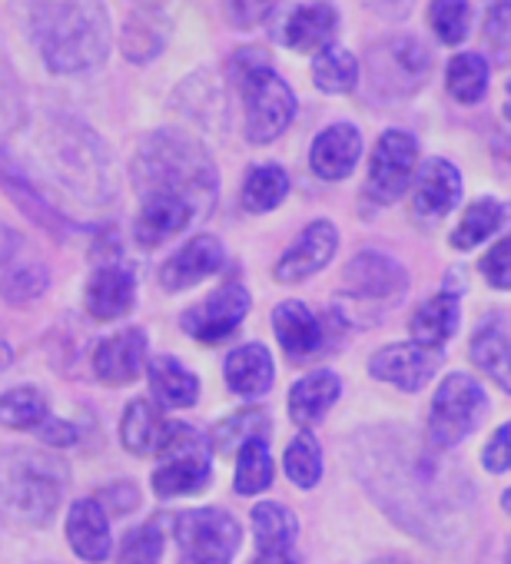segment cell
I'll return each instance as SVG.
<instances>
[{
  "label": "cell",
  "mask_w": 511,
  "mask_h": 564,
  "mask_svg": "<svg viewBox=\"0 0 511 564\" xmlns=\"http://www.w3.org/2000/svg\"><path fill=\"white\" fill-rule=\"evenodd\" d=\"M349 465L379 508L428 544H458L468 485L442 452L399 425H372L349 438Z\"/></svg>",
  "instance_id": "obj_1"
},
{
  "label": "cell",
  "mask_w": 511,
  "mask_h": 564,
  "mask_svg": "<svg viewBox=\"0 0 511 564\" xmlns=\"http://www.w3.org/2000/svg\"><path fill=\"white\" fill-rule=\"evenodd\" d=\"M133 186L143 196H173L209 216L216 206V163L199 140L183 130H153L140 140L130 163Z\"/></svg>",
  "instance_id": "obj_2"
},
{
  "label": "cell",
  "mask_w": 511,
  "mask_h": 564,
  "mask_svg": "<svg viewBox=\"0 0 511 564\" xmlns=\"http://www.w3.org/2000/svg\"><path fill=\"white\" fill-rule=\"evenodd\" d=\"M28 31L54 74H87L110 54L104 0H28Z\"/></svg>",
  "instance_id": "obj_3"
},
{
  "label": "cell",
  "mask_w": 511,
  "mask_h": 564,
  "mask_svg": "<svg viewBox=\"0 0 511 564\" xmlns=\"http://www.w3.org/2000/svg\"><path fill=\"white\" fill-rule=\"evenodd\" d=\"M70 468L57 455L34 448L0 452V518L11 524H47L67 491Z\"/></svg>",
  "instance_id": "obj_4"
},
{
  "label": "cell",
  "mask_w": 511,
  "mask_h": 564,
  "mask_svg": "<svg viewBox=\"0 0 511 564\" xmlns=\"http://www.w3.org/2000/svg\"><path fill=\"white\" fill-rule=\"evenodd\" d=\"M242 97V127L249 143H273L296 117L293 87L270 67L260 51H239L229 64Z\"/></svg>",
  "instance_id": "obj_5"
},
{
  "label": "cell",
  "mask_w": 511,
  "mask_h": 564,
  "mask_svg": "<svg viewBox=\"0 0 511 564\" xmlns=\"http://www.w3.org/2000/svg\"><path fill=\"white\" fill-rule=\"evenodd\" d=\"M47 160L61 189L84 206H104L113 199L110 156L104 143L77 120H64L57 130L47 133Z\"/></svg>",
  "instance_id": "obj_6"
},
{
  "label": "cell",
  "mask_w": 511,
  "mask_h": 564,
  "mask_svg": "<svg viewBox=\"0 0 511 564\" xmlns=\"http://www.w3.org/2000/svg\"><path fill=\"white\" fill-rule=\"evenodd\" d=\"M156 455L163 458L156 465V471H153V491L160 498L196 495V491H203L213 481L206 438L196 435L183 422H170L166 425V435H163Z\"/></svg>",
  "instance_id": "obj_7"
},
{
  "label": "cell",
  "mask_w": 511,
  "mask_h": 564,
  "mask_svg": "<svg viewBox=\"0 0 511 564\" xmlns=\"http://www.w3.org/2000/svg\"><path fill=\"white\" fill-rule=\"evenodd\" d=\"M485 409H488V395L471 376L465 372L445 376L428 409V445L438 452L455 448L478 429Z\"/></svg>",
  "instance_id": "obj_8"
},
{
  "label": "cell",
  "mask_w": 511,
  "mask_h": 564,
  "mask_svg": "<svg viewBox=\"0 0 511 564\" xmlns=\"http://www.w3.org/2000/svg\"><path fill=\"white\" fill-rule=\"evenodd\" d=\"M180 564H229L239 551L242 528L222 508H189L173 518Z\"/></svg>",
  "instance_id": "obj_9"
},
{
  "label": "cell",
  "mask_w": 511,
  "mask_h": 564,
  "mask_svg": "<svg viewBox=\"0 0 511 564\" xmlns=\"http://www.w3.org/2000/svg\"><path fill=\"white\" fill-rule=\"evenodd\" d=\"M428 67H432L428 51L415 37H389L366 54L362 74L372 94L399 100L425 84Z\"/></svg>",
  "instance_id": "obj_10"
},
{
  "label": "cell",
  "mask_w": 511,
  "mask_h": 564,
  "mask_svg": "<svg viewBox=\"0 0 511 564\" xmlns=\"http://www.w3.org/2000/svg\"><path fill=\"white\" fill-rule=\"evenodd\" d=\"M409 290V275L399 259L382 252H359L346 265L343 279V296L359 306H395Z\"/></svg>",
  "instance_id": "obj_11"
},
{
  "label": "cell",
  "mask_w": 511,
  "mask_h": 564,
  "mask_svg": "<svg viewBox=\"0 0 511 564\" xmlns=\"http://www.w3.org/2000/svg\"><path fill=\"white\" fill-rule=\"evenodd\" d=\"M418 163V143L405 130H385L372 150L366 193L376 203H395L415 180Z\"/></svg>",
  "instance_id": "obj_12"
},
{
  "label": "cell",
  "mask_w": 511,
  "mask_h": 564,
  "mask_svg": "<svg viewBox=\"0 0 511 564\" xmlns=\"http://www.w3.org/2000/svg\"><path fill=\"white\" fill-rule=\"evenodd\" d=\"M246 313H249V293L242 286H222V290L209 293L203 303L189 306L180 316V326L196 343L216 346V343L229 339L239 329V323L246 319Z\"/></svg>",
  "instance_id": "obj_13"
},
{
  "label": "cell",
  "mask_w": 511,
  "mask_h": 564,
  "mask_svg": "<svg viewBox=\"0 0 511 564\" xmlns=\"http://www.w3.org/2000/svg\"><path fill=\"white\" fill-rule=\"evenodd\" d=\"M0 189H4L37 226H44L54 236H67L80 229V223H74L64 209H57L37 189V183L24 173V166L18 163V156H11V150H0Z\"/></svg>",
  "instance_id": "obj_14"
},
{
  "label": "cell",
  "mask_w": 511,
  "mask_h": 564,
  "mask_svg": "<svg viewBox=\"0 0 511 564\" xmlns=\"http://www.w3.org/2000/svg\"><path fill=\"white\" fill-rule=\"evenodd\" d=\"M442 366V349H425L418 343H405V346H385L372 356L369 372L379 382H389L402 392H418L422 386H428V379L438 372Z\"/></svg>",
  "instance_id": "obj_15"
},
{
  "label": "cell",
  "mask_w": 511,
  "mask_h": 564,
  "mask_svg": "<svg viewBox=\"0 0 511 564\" xmlns=\"http://www.w3.org/2000/svg\"><path fill=\"white\" fill-rule=\"evenodd\" d=\"M336 249H339V229L329 219H316L283 252V259L276 262L273 275H276V282H286V286H293V282H303L313 272H319L323 265H329Z\"/></svg>",
  "instance_id": "obj_16"
},
{
  "label": "cell",
  "mask_w": 511,
  "mask_h": 564,
  "mask_svg": "<svg viewBox=\"0 0 511 564\" xmlns=\"http://www.w3.org/2000/svg\"><path fill=\"white\" fill-rule=\"evenodd\" d=\"M137 303V275L130 265L110 262L94 269L87 279V313L97 323H113L123 319Z\"/></svg>",
  "instance_id": "obj_17"
},
{
  "label": "cell",
  "mask_w": 511,
  "mask_h": 564,
  "mask_svg": "<svg viewBox=\"0 0 511 564\" xmlns=\"http://www.w3.org/2000/svg\"><path fill=\"white\" fill-rule=\"evenodd\" d=\"M222 259H226V249H222V242L216 236H196V239H189L183 249H176L163 262V269H160L163 290L180 293V290L196 286V282H203L213 272H219Z\"/></svg>",
  "instance_id": "obj_18"
},
{
  "label": "cell",
  "mask_w": 511,
  "mask_h": 564,
  "mask_svg": "<svg viewBox=\"0 0 511 564\" xmlns=\"http://www.w3.org/2000/svg\"><path fill=\"white\" fill-rule=\"evenodd\" d=\"M146 333L143 329H123L110 339H104L94 352V372L107 386H130L146 369Z\"/></svg>",
  "instance_id": "obj_19"
},
{
  "label": "cell",
  "mask_w": 511,
  "mask_h": 564,
  "mask_svg": "<svg viewBox=\"0 0 511 564\" xmlns=\"http://www.w3.org/2000/svg\"><path fill=\"white\" fill-rule=\"evenodd\" d=\"M461 196V173L455 170V163L448 160H428L422 163V170L415 173V186H412V209L422 219H442L445 213L455 209Z\"/></svg>",
  "instance_id": "obj_20"
},
{
  "label": "cell",
  "mask_w": 511,
  "mask_h": 564,
  "mask_svg": "<svg viewBox=\"0 0 511 564\" xmlns=\"http://www.w3.org/2000/svg\"><path fill=\"white\" fill-rule=\"evenodd\" d=\"M336 37H339V11L326 4V0L296 8L283 28V41L296 54H323L336 47Z\"/></svg>",
  "instance_id": "obj_21"
},
{
  "label": "cell",
  "mask_w": 511,
  "mask_h": 564,
  "mask_svg": "<svg viewBox=\"0 0 511 564\" xmlns=\"http://www.w3.org/2000/svg\"><path fill=\"white\" fill-rule=\"evenodd\" d=\"M67 541H70V547H74V554L80 561H90V564L107 561V554L113 547V538H110V518H107V511H104V505L97 498H80V501L70 505Z\"/></svg>",
  "instance_id": "obj_22"
},
{
  "label": "cell",
  "mask_w": 511,
  "mask_h": 564,
  "mask_svg": "<svg viewBox=\"0 0 511 564\" xmlns=\"http://www.w3.org/2000/svg\"><path fill=\"white\" fill-rule=\"evenodd\" d=\"M359 156H362V133L352 123H333L313 140L309 163H313L316 176L336 183L356 170Z\"/></svg>",
  "instance_id": "obj_23"
},
{
  "label": "cell",
  "mask_w": 511,
  "mask_h": 564,
  "mask_svg": "<svg viewBox=\"0 0 511 564\" xmlns=\"http://www.w3.org/2000/svg\"><path fill=\"white\" fill-rule=\"evenodd\" d=\"M196 219V209L183 199L173 196H143L140 199V213L133 223V236L140 246L153 249L173 236H180L189 223Z\"/></svg>",
  "instance_id": "obj_24"
},
{
  "label": "cell",
  "mask_w": 511,
  "mask_h": 564,
  "mask_svg": "<svg viewBox=\"0 0 511 564\" xmlns=\"http://www.w3.org/2000/svg\"><path fill=\"white\" fill-rule=\"evenodd\" d=\"M273 329H276V339L280 346L293 356V359H306V356H316L326 343V333H323V323L316 319V313L306 306V303H280L273 310Z\"/></svg>",
  "instance_id": "obj_25"
},
{
  "label": "cell",
  "mask_w": 511,
  "mask_h": 564,
  "mask_svg": "<svg viewBox=\"0 0 511 564\" xmlns=\"http://www.w3.org/2000/svg\"><path fill=\"white\" fill-rule=\"evenodd\" d=\"M222 372H226V386H229L236 395H242V399H260V395L270 392L273 372H276V369H273L270 349L260 346V343H252V346L232 349Z\"/></svg>",
  "instance_id": "obj_26"
},
{
  "label": "cell",
  "mask_w": 511,
  "mask_h": 564,
  "mask_svg": "<svg viewBox=\"0 0 511 564\" xmlns=\"http://www.w3.org/2000/svg\"><path fill=\"white\" fill-rule=\"evenodd\" d=\"M339 395H343V382L336 372H329V369L309 372L290 392V415L300 429H309L339 402Z\"/></svg>",
  "instance_id": "obj_27"
},
{
  "label": "cell",
  "mask_w": 511,
  "mask_h": 564,
  "mask_svg": "<svg viewBox=\"0 0 511 564\" xmlns=\"http://www.w3.org/2000/svg\"><path fill=\"white\" fill-rule=\"evenodd\" d=\"M458 316H461V303L455 293H438L428 303H422L409 323V333L418 346L425 349H442L455 329H458Z\"/></svg>",
  "instance_id": "obj_28"
},
{
  "label": "cell",
  "mask_w": 511,
  "mask_h": 564,
  "mask_svg": "<svg viewBox=\"0 0 511 564\" xmlns=\"http://www.w3.org/2000/svg\"><path fill=\"white\" fill-rule=\"evenodd\" d=\"M166 419L160 412L156 402L150 399H133L130 409L123 412V422H120V442L130 455H150L160 448L163 435H166Z\"/></svg>",
  "instance_id": "obj_29"
},
{
  "label": "cell",
  "mask_w": 511,
  "mask_h": 564,
  "mask_svg": "<svg viewBox=\"0 0 511 564\" xmlns=\"http://www.w3.org/2000/svg\"><path fill=\"white\" fill-rule=\"evenodd\" d=\"M471 362L498 389L511 392V339L501 326L488 323L471 336Z\"/></svg>",
  "instance_id": "obj_30"
},
{
  "label": "cell",
  "mask_w": 511,
  "mask_h": 564,
  "mask_svg": "<svg viewBox=\"0 0 511 564\" xmlns=\"http://www.w3.org/2000/svg\"><path fill=\"white\" fill-rule=\"evenodd\" d=\"M146 372H150V386H153V395L163 402V405H176V409H189L196 399H199V379L176 359L170 356H156L146 362Z\"/></svg>",
  "instance_id": "obj_31"
},
{
  "label": "cell",
  "mask_w": 511,
  "mask_h": 564,
  "mask_svg": "<svg viewBox=\"0 0 511 564\" xmlns=\"http://www.w3.org/2000/svg\"><path fill=\"white\" fill-rule=\"evenodd\" d=\"M252 531H256V541H260V551H293L300 521L286 505L263 501L252 508Z\"/></svg>",
  "instance_id": "obj_32"
},
{
  "label": "cell",
  "mask_w": 511,
  "mask_h": 564,
  "mask_svg": "<svg viewBox=\"0 0 511 564\" xmlns=\"http://www.w3.org/2000/svg\"><path fill=\"white\" fill-rule=\"evenodd\" d=\"M267 435H270V419H267V412H263V409H242V412L222 419V422L213 429L209 445H213L216 455H226V458H229V455H239V448H242L246 442H252V438H267Z\"/></svg>",
  "instance_id": "obj_33"
},
{
  "label": "cell",
  "mask_w": 511,
  "mask_h": 564,
  "mask_svg": "<svg viewBox=\"0 0 511 564\" xmlns=\"http://www.w3.org/2000/svg\"><path fill=\"white\" fill-rule=\"evenodd\" d=\"M290 193V176L283 166L276 163H263L249 170L246 183H242V206L246 213H270L276 209Z\"/></svg>",
  "instance_id": "obj_34"
},
{
  "label": "cell",
  "mask_w": 511,
  "mask_h": 564,
  "mask_svg": "<svg viewBox=\"0 0 511 564\" xmlns=\"http://www.w3.org/2000/svg\"><path fill=\"white\" fill-rule=\"evenodd\" d=\"M273 485V455L267 438H252L236 455V491L260 495Z\"/></svg>",
  "instance_id": "obj_35"
},
{
  "label": "cell",
  "mask_w": 511,
  "mask_h": 564,
  "mask_svg": "<svg viewBox=\"0 0 511 564\" xmlns=\"http://www.w3.org/2000/svg\"><path fill=\"white\" fill-rule=\"evenodd\" d=\"M313 80L323 94H349L359 84V61L346 47H329L316 54Z\"/></svg>",
  "instance_id": "obj_36"
},
{
  "label": "cell",
  "mask_w": 511,
  "mask_h": 564,
  "mask_svg": "<svg viewBox=\"0 0 511 564\" xmlns=\"http://www.w3.org/2000/svg\"><path fill=\"white\" fill-rule=\"evenodd\" d=\"M47 419H51L47 399L31 386H21V389H11V392L0 395V425L37 432Z\"/></svg>",
  "instance_id": "obj_37"
},
{
  "label": "cell",
  "mask_w": 511,
  "mask_h": 564,
  "mask_svg": "<svg viewBox=\"0 0 511 564\" xmlns=\"http://www.w3.org/2000/svg\"><path fill=\"white\" fill-rule=\"evenodd\" d=\"M166 44V24H160L156 14H133L123 28V54L133 64H150L153 57H160Z\"/></svg>",
  "instance_id": "obj_38"
},
{
  "label": "cell",
  "mask_w": 511,
  "mask_h": 564,
  "mask_svg": "<svg viewBox=\"0 0 511 564\" xmlns=\"http://www.w3.org/2000/svg\"><path fill=\"white\" fill-rule=\"evenodd\" d=\"M501 219H504L501 203H494V199H475L465 209V216L458 219V226L452 229V246L455 249H471V246L485 242L501 226Z\"/></svg>",
  "instance_id": "obj_39"
},
{
  "label": "cell",
  "mask_w": 511,
  "mask_h": 564,
  "mask_svg": "<svg viewBox=\"0 0 511 564\" xmlns=\"http://www.w3.org/2000/svg\"><path fill=\"white\" fill-rule=\"evenodd\" d=\"M445 84H448V94L458 104H478L485 97V90H488V64H485V57H478V54L452 57Z\"/></svg>",
  "instance_id": "obj_40"
},
{
  "label": "cell",
  "mask_w": 511,
  "mask_h": 564,
  "mask_svg": "<svg viewBox=\"0 0 511 564\" xmlns=\"http://www.w3.org/2000/svg\"><path fill=\"white\" fill-rule=\"evenodd\" d=\"M428 28L445 47H458L468 37L471 28V8L468 0H432L428 4Z\"/></svg>",
  "instance_id": "obj_41"
},
{
  "label": "cell",
  "mask_w": 511,
  "mask_h": 564,
  "mask_svg": "<svg viewBox=\"0 0 511 564\" xmlns=\"http://www.w3.org/2000/svg\"><path fill=\"white\" fill-rule=\"evenodd\" d=\"M286 475L296 488H316L323 478V452L309 432H300L286 448Z\"/></svg>",
  "instance_id": "obj_42"
},
{
  "label": "cell",
  "mask_w": 511,
  "mask_h": 564,
  "mask_svg": "<svg viewBox=\"0 0 511 564\" xmlns=\"http://www.w3.org/2000/svg\"><path fill=\"white\" fill-rule=\"evenodd\" d=\"M51 286V272L41 262H28V265H14L4 279H0V293L11 306H28L37 296H44V290Z\"/></svg>",
  "instance_id": "obj_43"
},
{
  "label": "cell",
  "mask_w": 511,
  "mask_h": 564,
  "mask_svg": "<svg viewBox=\"0 0 511 564\" xmlns=\"http://www.w3.org/2000/svg\"><path fill=\"white\" fill-rule=\"evenodd\" d=\"M160 557H163V531L156 521L127 531L117 551V564H160Z\"/></svg>",
  "instance_id": "obj_44"
},
{
  "label": "cell",
  "mask_w": 511,
  "mask_h": 564,
  "mask_svg": "<svg viewBox=\"0 0 511 564\" xmlns=\"http://www.w3.org/2000/svg\"><path fill=\"white\" fill-rule=\"evenodd\" d=\"M485 41L501 61L511 57V0H485Z\"/></svg>",
  "instance_id": "obj_45"
},
{
  "label": "cell",
  "mask_w": 511,
  "mask_h": 564,
  "mask_svg": "<svg viewBox=\"0 0 511 564\" xmlns=\"http://www.w3.org/2000/svg\"><path fill=\"white\" fill-rule=\"evenodd\" d=\"M481 275L494 290H511V232L485 252Z\"/></svg>",
  "instance_id": "obj_46"
},
{
  "label": "cell",
  "mask_w": 511,
  "mask_h": 564,
  "mask_svg": "<svg viewBox=\"0 0 511 564\" xmlns=\"http://www.w3.org/2000/svg\"><path fill=\"white\" fill-rule=\"evenodd\" d=\"M276 8V0H229V21L239 31H252L256 24H263Z\"/></svg>",
  "instance_id": "obj_47"
},
{
  "label": "cell",
  "mask_w": 511,
  "mask_h": 564,
  "mask_svg": "<svg viewBox=\"0 0 511 564\" xmlns=\"http://www.w3.org/2000/svg\"><path fill=\"white\" fill-rule=\"evenodd\" d=\"M481 465H485V471H491V475H501V471L511 468V422H504V425L488 438V445H485V452H481Z\"/></svg>",
  "instance_id": "obj_48"
},
{
  "label": "cell",
  "mask_w": 511,
  "mask_h": 564,
  "mask_svg": "<svg viewBox=\"0 0 511 564\" xmlns=\"http://www.w3.org/2000/svg\"><path fill=\"white\" fill-rule=\"evenodd\" d=\"M97 501H100L104 508H110L113 514H127V511H133V508H137L140 495H137V488H133L130 481H120V485H110Z\"/></svg>",
  "instance_id": "obj_49"
},
{
  "label": "cell",
  "mask_w": 511,
  "mask_h": 564,
  "mask_svg": "<svg viewBox=\"0 0 511 564\" xmlns=\"http://www.w3.org/2000/svg\"><path fill=\"white\" fill-rule=\"evenodd\" d=\"M37 435H41L47 445H54V448H70V445L77 442V429H74L70 422H64V419H54V415L37 429Z\"/></svg>",
  "instance_id": "obj_50"
},
{
  "label": "cell",
  "mask_w": 511,
  "mask_h": 564,
  "mask_svg": "<svg viewBox=\"0 0 511 564\" xmlns=\"http://www.w3.org/2000/svg\"><path fill=\"white\" fill-rule=\"evenodd\" d=\"M18 249H21V236L11 226L0 223V269H4L18 256Z\"/></svg>",
  "instance_id": "obj_51"
},
{
  "label": "cell",
  "mask_w": 511,
  "mask_h": 564,
  "mask_svg": "<svg viewBox=\"0 0 511 564\" xmlns=\"http://www.w3.org/2000/svg\"><path fill=\"white\" fill-rule=\"evenodd\" d=\"M252 564H300L293 551H260Z\"/></svg>",
  "instance_id": "obj_52"
},
{
  "label": "cell",
  "mask_w": 511,
  "mask_h": 564,
  "mask_svg": "<svg viewBox=\"0 0 511 564\" xmlns=\"http://www.w3.org/2000/svg\"><path fill=\"white\" fill-rule=\"evenodd\" d=\"M366 4L376 11H395V8H405V0H366Z\"/></svg>",
  "instance_id": "obj_53"
},
{
  "label": "cell",
  "mask_w": 511,
  "mask_h": 564,
  "mask_svg": "<svg viewBox=\"0 0 511 564\" xmlns=\"http://www.w3.org/2000/svg\"><path fill=\"white\" fill-rule=\"evenodd\" d=\"M504 113H508V120H511V80H508V90H504Z\"/></svg>",
  "instance_id": "obj_54"
},
{
  "label": "cell",
  "mask_w": 511,
  "mask_h": 564,
  "mask_svg": "<svg viewBox=\"0 0 511 564\" xmlns=\"http://www.w3.org/2000/svg\"><path fill=\"white\" fill-rule=\"evenodd\" d=\"M501 508L508 511V518H511V488L504 491V498H501Z\"/></svg>",
  "instance_id": "obj_55"
},
{
  "label": "cell",
  "mask_w": 511,
  "mask_h": 564,
  "mask_svg": "<svg viewBox=\"0 0 511 564\" xmlns=\"http://www.w3.org/2000/svg\"><path fill=\"white\" fill-rule=\"evenodd\" d=\"M137 4H143V8H160L163 0H137Z\"/></svg>",
  "instance_id": "obj_56"
},
{
  "label": "cell",
  "mask_w": 511,
  "mask_h": 564,
  "mask_svg": "<svg viewBox=\"0 0 511 564\" xmlns=\"http://www.w3.org/2000/svg\"><path fill=\"white\" fill-rule=\"evenodd\" d=\"M508 564H511V554H508Z\"/></svg>",
  "instance_id": "obj_57"
}]
</instances>
